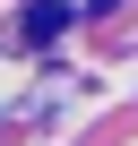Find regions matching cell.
<instances>
[{"label": "cell", "instance_id": "obj_1", "mask_svg": "<svg viewBox=\"0 0 138 146\" xmlns=\"http://www.w3.org/2000/svg\"><path fill=\"white\" fill-rule=\"evenodd\" d=\"M60 26H69V9H60V0H43V9H35V17H26V43H52V35H60Z\"/></svg>", "mask_w": 138, "mask_h": 146}]
</instances>
